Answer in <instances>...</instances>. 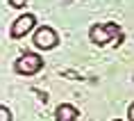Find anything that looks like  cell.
Segmentation results:
<instances>
[{"label": "cell", "instance_id": "cell-7", "mask_svg": "<svg viewBox=\"0 0 134 121\" xmlns=\"http://www.w3.org/2000/svg\"><path fill=\"white\" fill-rule=\"evenodd\" d=\"M9 5H12V7H16V9H21V7H25V5H27V0H9Z\"/></svg>", "mask_w": 134, "mask_h": 121}, {"label": "cell", "instance_id": "cell-3", "mask_svg": "<svg viewBox=\"0 0 134 121\" xmlns=\"http://www.w3.org/2000/svg\"><path fill=\"white\" fill-rule=\"evenodd\" d=\"M57 32L52 28H39L34 32V46L36 48H41V50H50V48H55L57 46Z\"/></svg>", "mask_w": 134, "mask_h": 121}, {"label": "cell", "instance_id": "cell-8", "mask_svg": "<svg viewBox=\"0 0 134 121\" xmlns=\"http://www.w3.org/2000/svg\"><path fill=\"white\" fill-rule=\"evenodd\" d=\"M114 121H120V119H114Z\"/></svg>", "mask_w": 134, "mask_h": 121}, {"label": "cell", "instance_id": "cell-6", "mask_svg": "<svg viewBox=\"0 0 134 121\" xmlns=\"http://www.w3.org/2000/svg\"><path fill=\"white\" fill-rule=\"evenodd\" d=\"M0 121H14V117H12V110L5 105H0Z\"/></svg>", "mask_w": 134, "mask_h": 121}, {"label": "cell", "instance_id": "cell-5", "mask_svg": "<svg viewBox=\"0 0 134 121\" xmlns=\"http://www.w3.org/2000/svg\"><path fill=\"white\" fill-rule=\"evenodd\" d=\"M55 117H57V121H77V110L73 105H68V103H62V105L55 110Z\"/></svg>", "mask_w": 134, "mask_h": 121}, {"label": "cell", "instance_id": "cell-4", "mask_svg": "<svg viewBox=\"0 0 134 121\" xmlns=\"http://www.w3.org/2000/svg\"><path fill=\"white\" fill-rule=\"evenodd\" d=\"M36 25V16L34 14H23L21 18H16V23L12 25V39H21V37H25L30 32V30H34Z\"/></svg>", "mask_w": 134, "mask_h": 121}, {"label": "cell", "instance_id": "cell-1", "mask_svg": "<svg viewBox=\"0 0 134 121\" xmlns=\"http://www.w3.org/2000/svg\"><path fill=\"white\" fill-rule=\"evenodd\" d=\"M89 39H91L96 46H105V43H114L118 46L123 41V32H120V25L116 23H98V25H91L89 30Z\"/></svg>", "mask_w": 134, "mask_h": 121}, {"label": "cell", "instance_id": "cell-2", "mask_svg": "<svg viewBox=\"0 0 134 121\" xmlns=\"http://www.w3.org/2000/svg\"><path fill=\"white\" fill-rule=\"evenodd\" d=\"M41 69H43V59L36 53H25L14 62V71L21 73V75H34Z\"/></svg>", "mask_w": 134, "mask_h": 121}]
</instances>
